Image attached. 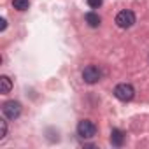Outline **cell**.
<instances>
[{"mask_svg": "<svg viewBox=\"0 0 149 149\" xmlns=\"http://www.w3.org/2000/svg\"><path fill=\"white\" fill-rule=\"evenodd\" d=\"M100 77H102V72H100L98 67H95V65L84 67V70H83V81L86 84H95V83L100 81Z\"/></svg>", "mask_w": 149, "mask_h": 149, "instance_id": "cell-4", "label": "cell"}, {"mask_svg": "<svg viewBox=\"0 0 149 149\" xmlns=\"http://www.w3.org/2000/svg\"><path fill=\"white\" fill-rule=\"evenodd\" d=\"M116 25L119 28H130V26H133L135 25V14L132 11H128V9L119 11L118 16H116Z\"/></svg>", "mask_w": 149, "mask_h": 149, "instance_id": "cell-5", "label": "cell"}, {"mask_svg": "<svg viewBox=\"0 0 149 149\" xmlns=\"http://www.w3.org/2000/svg\"><path fill=\"white\" fill-rule=\"evenodd\" d=\"M95 133H97V126H95L93 121H90V119H81V121L77 123V135H79L81 139H93Z\"/></svg>", "mask_w": 149, "mask_h": 149, "instance_id": "cell-2", "label": "cell"}, {"mask_svg": "<svg viewBox=\"0 0 149 149\" xmlns=\"http://www.w3.org/2000/svg\"><path fill=\"white\" fill-rule=\"evenodd\" d=\"M84 19H86V23H88L91 28H98L100 23H102V19H100V16H98L97 13H86V14H84Z\"/></svg>", "mask_w": 149, "mask_h": 149, "instance_id": "cell-7", "label": "cell"}, {"mask_svg": "<svg viewBox=\"0 0 149 149\" xmlns=\"http://www.w3.org/2000/svg\"><path fill=\"white\" fill-rule=\"evenodd\" d=\"M111 144H112L114 147H121V146L125 144V133H123L119 128H114V130L111 132Z\"/></svg>", "mask_w": 149, "mask_h": 149, "instance_id": "cell-6", "label": "cell"}, {"mask_svg": "<svg viewBox=\"0 0 149 149\" xmlns=\"http://www.w3.org/2000/svg\"><path fill=\"white\" fill-rule=\"evenodd\" d=\"M6 135H7V121L0 119V140H4Z\"/></svg>", "mask_w": 149, "mask_h": 149, "instance_id": "cell-10", "label": "cell"}, {"mask_svg": "<svg viewBox=\"0 0 149 149\" xmlns=\"http://www.w3.org/2000/svg\"><path fill=\"white\" fill-rule=\"evenodd\" d=\"M6 28H7V21H6V18H2V19H0V30L4 32Z\"/></svg>", "mask_w": 149, "mask_h": 149, "instance_id": "cell-12", "label": "cell"}, {"mask_svg": "<svg viewBox=\"0 0 149 149\" xmlns=\"http://www.w3.org/2000/svg\"><path fill=\"white\" fill-rule=\"evenodd\" d=\"M88 6H90L91 9H98V7L102 6V0H88Z\"/></svg>", "mask_w": 149, "mask_h": 149, "instance_id": "cell-11", "label": "cell"}, {"mask_svg": "<svg viewBox=\"0 0 149 149\" xmlns=\"http://www.w3.org/2000/svg\"><path fill=\"white\" fill-rule=\"evenodd\" d=\"M112 93H114V97H116L118 100H121V102H130V100H133V97H135V90H133V86L128 84V83L118 84Z\"/></svg>", "mask_w": 149, "mask_h": 149, "instance_id": "cell-1", "label": "cell"}, {"mask_svg": "<svg viewBox=\"0 0 149 149\" xmlns=\"http://www.w3.org/2000/svg\"><path fill=\"white\" fill-rule=\"evenodd\" d=\"M2 112H4V116L7 119L14 121V119H18L21 116V104L16 102V100H9V102H6L2 105Z\"/></svg>", "mask_w": 149, "mask_h": 149, "instance_id": "cell-3", "label": "cell"}, {"mask_svg": "<svg viewBox=\"0 0 149 149\" xmlns=\"http://www.w3.org/2000/svg\"><path fill=\"white\" fill-rule=\"evenodd\" d=\"M13 6H14V9L23 13V11H26L30 7V2H28V0H13Z\"/></svg>", "mask_w": 149, "mask_h": 149, "instance_id": "cell-9", "label": "cell"}, {"mask_svg": "<svg viewBox=\"0 0 149 149\" xmlns=\"http://www.w3.org/2000/svg\"><path fill=\"white\" fill-rule=\"evenodd\" d=\"M11 90H13V81L7 76H0V93L7 95Z\"/></svg>", "mask_w": 149, "mask_h": 149, "instance_id": "cell-8", "label": "cell"}]
</instances>
